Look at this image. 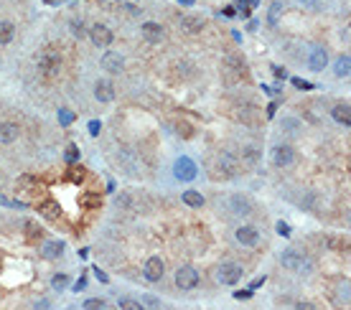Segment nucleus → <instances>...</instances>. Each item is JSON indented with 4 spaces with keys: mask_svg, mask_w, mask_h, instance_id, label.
<instances>
[{
    "mask_svg": "<svg viewBox=\"0 0 351 310\" xmlns=\"http://www.w3.org/2000/svg\"><path fill=\"white\" fill-rule=\"evenodd\" d=\"M252 295V290H240V292H234V297L237 300H245V297H250Z\"/></svg>",
    "mask_w": 351,
    "mask_h": 310,
    "instance_id": "obj_39",
    "label": "nucleus"
},
{
    "mask_svg": "<svg viewBox=\"0 0 351 310\" xmlns=\"http://www.w3.org/2000/svg\"><path fill=\"white\" fill-rule=\"evenodd\" d=\"M316 206H318V193H316V191H308L305 196H303V201H300V209L316 211Z\"/></svg>",
    "mask_w": 351,
    "mask_h": 310,
    "instance_id": "obj_25",
    "label": "nucleus"
},
{
    "mask_svg": "<svg viewBox=\"0 0 351 310\" xmlns=\"http://www.w3.org/2000/svg\"><path fill=\"white\" fill-rule=\"evenodd\" d=\"M18 135H21V127L16 122H0V142H3V145L16 142Z\"/></svg>",
    "mask_w": 351,
    "mask_h": 310,
    "instance_id": "obj_16",
    "label": "nucleus"
},
{
    "mask_svg": "<svg viewBox=\"0 0 351 310\" xmlns=\"http://www.w3.org/2000/svg\"><path fill=\"white\" fill-rule=\"evenodd\" d=\"M234 237H237V242H240L242 247H255V244L260 242V231H257L255 226L245 224V226H240L237 231H234Z\"/></svg>",
    "mask_w": 351,
    "mask_h": 310,
    "instance_id": "obj_14",
    "label": "nucleus"
},
{
    "mask_svg": "<svg viewBox=\"0 0 351 310\" xmlns=\"http://www.w3.org/2000/svg\"><path fill=\"white\" fill-rule=\"evenodd\" d=\"M280 3H278V0H275V3H272L270 6V13H267V23H270V28H275L278 26V18H280Z\"/></svg>",
    "mask_w": 351,
    "mask_h": 310,
    "instance_id": "obj_29",
    "label": "nucleus"
},
{
    "mask_svg": "<svg viewBox=\"0 0 351 310\" xmlns=\"http://www.w3.org/2000/svg\"><path fill=\"white\" fill-rule=\"evenodd\" d=\"M130 158H133V150H128V147H125V150H120V155H117V161H123V163L128 166V173H130V176H135V173H138V163H135V161H130Z\"/></svg>",
    "mask_w": 351,
    "mask_h": 310,
    "instance_id": "obj_23",
    "label": "nucleus"
},
{
    "mask_svg": "<svg viewBox=\"0 0 351 310\" xmlns=\"http://www.w3.org/2000/svg\"><path fill=\"white\" fill-rule=\"evenodd\" d=\"M41 211H44V216H49V219H56V216L61 214V206H59L56 201H46V204H41Z\"/></svg>",
    "mask_w": 351,
    "mask_h": 310,
    "instance_id": "obj_28",
    "label": "nucleus"
},
{
    "mask_svg": "<svg viewBox=\"0 0 351 310\" xmlns=\"http://www.w3.org/2000/svg\"><path fill=\"white\" fill-rule=\"evenodd\" d=\"M82 206H87V209L99 206V196H84V199H82Z\"/></svg>",
    "mask_w": 351,
    "mask_h": 310,
    "instance_id": "obj_35",
    "label": "nucleus"
},
{
    "mask_svg": "<svg viewBox=\"0 0 351 310\" xmlns=\"http://www.w3.org/2000/svg\"><path fill=\"white\" fill-rule=\"evenodd\" d=\"M298 3H305L308 8H313V6H316V0H298Z\"/></svg>",
    "mask_w": 351,
    "mask_h": 310,
    "instance_id": "obj_43",
    "label": "nucleus"
},
{
    "mask_svg": "<svg viewBox=\"0 0 351 310\" xmlns=\"http://www.w3.org/2000/svg\"><path fill=\"white\" fill-rule=\"evenodd\" d=\"M260 158H262V152H260L255 145H247V147L242 150V161H247V163H252V166H255Z\"/></svg>",
    "mask_w": 351,
    "mask_h": 310,
    "instance_id": "obj_26",
    "label": "nucleus"
},
{
    "mask_svg": "<svg viewBox=\"0 0 351 310\" xmlns=\"http://www.w3.org/2000/svg\"><path fill=\"white\" fill-rule=\"evenodd\" d=\"M74 158H76V147L71 145V147H69V161H74Z\"/></svg>",
    "mask_w": 351,
    "mask_h": 310,
    "instance_id": "obj_42",
    "label": "nucleus"
},
{
    "mask_svg": "<svg viewBox=\"0 0 351 310\" xmlns=\"http://www.w3.org/2000/svg\"><path fill=\"white\" fill-rule=\"evenodd\" d=\"M38 69H41L46 76H56V74L61 71V59H59V54L44 51L41 56H38Z\"/></svg>",
    "mask_w": 351,
    "mask_h": 310,
    "instance_id": "obj_7",
    "label": "nucleus"
},
{
    "mask_svg": "<svg viewBox=\"0 0 351 310\" xmlns=\"http://www.w3.org/2000/svg\"><path fill=\"white\" fill-rule=\"evenodd\" d=\"M280 262H283V267L285 269H290V272H298V269H305V272H310V259H305L298 249H283V254H280Z\"/></svg>",
    "mask_w": 351,
    "mask_h": 310,
    "instance_id": "obj_3",
    "label": "nucleus"
},
{
    "mask_svg": "<svg viewBox=\"0 0 351 310\" xmlns=\"http://www.w3.org/2000/svg\"><path fill=\"white\" fill-rule=\"evenodd\" d=\"M293 84H295L298 89H303V92H305V89H310V84H308V82H303V79H293Z\"/></svg>",
    "mask_w": 351,
    "mask_h": 310,
    "instance_id": "obj_38",
    "label": "nucleus"
},
{
    "mask_svg": "<svg viewBox=\"0 0 351 310\" xmlns=\"http://www.w3.org/2000/svg\"><path fill=\"white\" fill-rule=\"evenodd\" d=\"M89 130H92V135H97V132H99V122H92Z\"/></svg>",
    "mask_w": 351,
    "mask_h": 310,
    "instance_id": "obj_41",
    "label": "nucleus"
},
{
    "mask_svg": "<svg viewBox=\"0 0 351 310\" xmlns=\"http://www.w3.org/2000/svg\"><path fill=\"white\" fill-rule=\"evenodd\" d=\"M275 229H278V234H280V237H290V224L278 221V226H275Z\"/></svg>",
    "mask_w": 351,
    "mask_h": 310,
    "instance_id": "obj_34",
    "label": "nucleus"
},
{
    "mask_svg": "<svg viewBox=\"0 0 351 310\" xmlns=\"http://www.w3.org/2000/svg\"><path fill=\"white\" fill-rule=\"evenodd\" d=\"M13 36H16V26L11 21H0V44H11L13 41Z\"/></svg>",
    "mask_w": 351,
    "mask_h": 310,
    "instance_id": "obj_21",
    "label": "nucleus"
},
{
    "mask_svg": "<svg viewBox=\"0 0 351 310\" xmlns=\"http://www.w3.org/2000/svg\"><path fill=\"white\" fill-rule=\"evenodd\" d=\"M229 211L237 214V216H250L252 214V201L247 196H242V193H234V196H229Z\"/></svg>",
    "mask_w": 351,
    "mask_h": 310,
    "instance_id": "obj_13",
    "label": "nucleus"
},
{
    "mask_svg": "<svg viewBox=\"0 0 351 310\" xmlns=\"http://www.w3.org/2000/svg\"><path fill=\"white\" fill-rule=\"evenodd\" d=\"M26 229H28V237H41V229H38L36 224H31V221H26Z\"/></svg>",
    "mask_w": 351,
    "mask_h": 310,
    "instance_id": "obj_37",
    "label": "nucleus"
},
{
    "mask_svg": "<svg viewBox=\"0 0 351 310\" xmlns=\"http://www.w3.org/2000/svg\"><path fill=\"white\" fill-rule=\"evenodd\" d=\"M272 69H275V76H278V79H285V69H280V66H272Z\"/></svg>",
    "mask_w": 351,
    "mask_h": 310,
    "instance_id": "obj_40",
    "label": "nucleus"
},
{
    "mask_svg": "<svg viewBox=\"0 0 351 310\" xmlns=\"http://www.w3.org/2000/svg\"><path fill=\"white\" fill-rule=\"evenodd\" d=\"M216 166H219V171L226 176V178H234L240 173V158L234 152H221L219 155V161H216Z\"/></svg>",
    "mask_w": 351,
    "mask_h": 310,
    "instance_id": "obj_10",
    "label": "nucleus"
},
{
    "mask_svg": "<svg viewBox=\"0 0 351 310\" xmlns=\"http://www.w3.org/2000/svg\"><path fill=\"white\" fill-rule=\"evenodd\" d=\"M242 275H245V269L240 262H221L216 267V282H221V285H237L242 280Z\"/></svg>",
    "mask_w": 351,
    "mask_h": 310,
    "instance_id": "obj_1",
    "label": "nucleus"
},
{
    "mask_svg": "<svg viewBox=\"0 0 351 310\" xmlns=\"http://www.w3.org/2000/svg\"><path fill=\"white\" fill-rule=\"evenodd\" d=\"M120 307H128V310H140V300H130V297H120V302H117Z\"/></svg>",
    "mask_w": 351,
    "mask_h": 310,
    "instance_id": "obj_31",
    "label": "nucleus"
},
{
    "mask_svg": "<svg viewBox=\"0 0 351 310\" xmlns=\"http://www.w3.org/2000/svg\"><path fill=\"white\" fill-rule=\"evenodd\" d=\"M331 114H333V120H336L338 125H343V127L351 125V107H348V102H338V104L331 109Z\"/></svg>",
    "mask_w": 351,
    "mask_h": 310,
    "instance_id": "obj_17",
    "label": "nucleus"
},
{
    "mask_svg": "<svg viewBox=\"0 0 351 310\" xmlns=\"http://www.w3.org/2000/svg\"><path fill=\"white\" fill-rule=\"evenodd\" d=\"M69 28H71V33H74L76 38H84V36H87V28H84V21H82V18H71V21H69Z\"/></svg>",
    "mask_w": 351,
    "mask_h": 310,
    "instance_id": "obj_27",
    "label": "nucleus"
},
{
    "mask_svg": "<svg viewBox=\"0 0 351 310\" xmlns=\"http://www.w3.org/2000/svg\"><path fill=\"white\" fill-rule=\"evenodd\" d=\"M46 3H51V6H54V3H59V0H46Z\"/></svg>",
    "mask_w": 351,
    "mask_h": 310,
    "instance_id": "obj_44",
    "label": "nucleus"
},
{
    "mask_svg": "<svg viewBox=\"0 0 351 310\" xmlns=\"http://www.w3.org/2000/svg\"><path fill=\"white\" fill-rule=\"evenodd\" d=\"M163 275H166V262L161 257H148L143 264V277L148 282H161Z\"/></svg>",
    "mask_w": 351,
    "mask_h": 310,
    "instance_id": "obj_4",
    "label": "nucleus"
},
{
    "mask_svg": "<svg viewBox=\"0 0 351 310\" xmlns=\"http://www.w3.org/2000/svg\"><path fill=\"white\" fill-rule=\"evenodd\" d=\"M51 285H54V290H59V292H61V290L69 285V277H66V275H56V277L51 280Z\"/></svg>",
    "mask_w": 351,
    "mask_h": 310,
    "instance_id": "obj_32",
    "label": "nucleus"
},
{
    "mask_svg": "<svg viewBox=\"0 0 351 310\" xmlns=\"http://www.w3.org/2000/svg\"><path fill=\"white\" fill-rule=\"evenodd\" d=\"M0 178H3V176H0Z\"/></svg>",
    "mask_w": 351,
    "mask_h": 310,
    "instance_id": "obj_45",
    "label": "nucleus"
},
{
    "mask_svg": "<svg viewBox=\"0 0 351 310\" xmlns=\"http://www.w3.org/2000/svg\"><path fill=\"white\" fill-rule=\"evenodd\" d=\"M94 97H97L99 102H112V99H114V84H112L109 79H97V84H94Z\"/></svg>",
    "mask_w": 351,
    "mask_h": 310,
    "instance_id": "obj_15",
    "label": "nucleus"
},
{
    "mask_svg": "<svg viewBox=\"0 0 351 310\" xmlns=\"http://www.w3.org/2000/svg\"><path fill=\"white\" fill-rule=\"evenodd\" d=\"M140 36L145 38L148 44H161V41H163V36H166V31H163V26H161V23H155V21H145V23L140 26Z\"/></svg>",
    "mask_w": 351,
    "mask_h": 310,
    "instance_id": "obj_9",
    "label": "nucleus"
},
{
    "mask_svg": "<svg viewBox=\"0 0 351 310\" xmlns=\"http://www.w3.org/2000/svg\"><path fill=\"white\" fill-rule=\"evenodd\" d=\"M181 28L186 31V33H201V28H204V21L199 18V16H181Z\"/></svg>",
    "mask_w": 351,
    "mask_h": 310,
    "instance_id": "obj_18",
    "label": "nucleus"
},
{
    "mask_svg": "<svg viewBox=\"0 0 351 310\" xmlns=\"http://www.w3.org/2000/svg\"><path fill=\"white\" fill-rule=\"evenodd\" d=\"M295 163V150L290 145H275L272 147V166H278V168H290Z\"/></svg>",
    "mask_w": 351,
    "mask_h": 310,
    "instance_id": "obj_6",
    "label": "nucleus"
},
{
    "mask_svg": "<svg viewBox=\"0 0 351 310\" xmlns=\"http://www.w3.org/2000/svg\"><path fill=\"white\" fill-rule=\"evenodd\" d=\"M183 204L191 206V209H201L204 206V196H201L199 191H186L183 193Z\"/></svg>",
    "mask_w": 351,
    "mask_h": 310,
    "instance_id": "obj_22",
    "label": "nucleus"
},
{
    "mask_svg": "<svg viewBox=\"0 0 351 310\" xmlns=\"http://www.w3.org/2000/svg\"><path fill=\"white\" fill-rule=\"evenodd\" d=\"M333 74L338 76V79H346V76L351 74V59H348V54H343V56H338L333 61Z\"/></svg>",
    "mask_w": 351,
    "mask_h": 310,
    "instance_id": "obj_19",
    "label": "nucleus"
},
{
    "mask_svg": "<svg viewBox=\"0 0 351 310\" xmlns=\"http://www.w3.org/2000/svg\"><path fill=\"white\" fill-rule=\"evenodd\" d=\"M89 38H92V44L97 46V49H107V46H112V41H114V33H112V28H107L104 23H94L89 31Z\"/></svg>",
    "mask_w": 351,
    "mask_h": 310,
    "instance_id": "obj_5",
    "label": "nucleus"
},
{
    "mask_svg": "<svg viewBox=\"0 0 351 310\" xmlns=\"http://www.w3.org/2000/svg\"><path fill=\"white\" fill-rule=\"evenodd\" d=\"M326 64H328V51L323 46H313V49H310V54H308V69L310 71H323Z\"/></svg>",
    "mask_w": 351,
    "mask_h": 310,
    "instance_id": "obj_11",
    "label": "nucleus"
},
{
    "mask_svg": "<svg viewBox=\"0 0 351 310\" xmlns=\"http://www.w3.org/2000/svg\"><path fill=\"white\" fill-rule=\"evenodd\" d=\"M199 280H201V277H199V269H196V267L183 264V267L176 269V285H178V290H183V292L199 287Z\"/></svg>",
    "mask_w": 351,
    "mask_h": 310,
    "instance_id": "obj_2",
    "label": "nucleus"
},
{
    "mask_svg": "<svg viewBox=\"0 0 351 310\" xmlns=\"http://www.w3.org/2000/svg\"><path fill=\"white\" fill-rule=\"evenodd\" d=\"M41 252H44V257H46V259H56V257H61V254H64V242H59V239L46 242Z\"/></svg>",
    "mask_w": 351,
    "mask_h": 310,
    "instance_id": "obj_20",
    "label": "nucleus"
},
{
    "mask_svg": "<svg viewBox=\"0 0 351 310\" xmlns=\"http://www.w3.org/2000/svg\"><path fill=\"white\" fill-rule=\"evenodd\" d=\"M140 305H145V307H161V300L153 297V295H145V297L140 300Z\"/></svg>",
    "mask_w": 351,
    "mask_h": 310,
    "instance_id": "obj_33",
    "label": "nucleus"
},
{
    "mask_svg": "<svg viewBox=\"0 0 351 310\" xmlns=\"http://www.w3.org/2000/svg\"><path fill=\"white\" fill-rule=\"evenodd\" d=\"M102 69H104L107 74H120V71L125 69L123 54H117V51H104V56H102Z\"/></svg>",
    "mask_w": 351,
    "mask_h": 310,
    "instance_id": "obj_12",
    "label": "nucleus"
},
{
    "mask_svg": "<svg viewBox=\"0 0 351 310\" xmlns=\"http://www.w3.org/2000/svg\"><path fill=\"white\" fill-rule=\"evenodd\" d=\"M59 120H61V125H69V122L74 120V114L66 112V109H59Z\"/></svg>",
    "mask_w": 351,
    "mask_h": 310,
    "instance_id": "obj_36",
    "label": "nucleus"
},
{
    "mask_svg": "<svg viewBox=\"0 0 351 310\" xmlns=\"http://www.w3.org/2000/svg\"><path fill=\"white\" fill-rule=\"evenodd\" d=\"M173 173H176L178 181H193L196 178V163L191 158H186V155H181V158L173 163Z\"/></svg>",
    "mask_w": 351,
    "mask_h": 310,
    "instance_id": "obj_8",
    "label": "nucleus"
},
{
    "mask_svg": "<svg viewBox=\"0 0 351 310\" xmlns=\"http://www.w3.org/2000/svg\"><path fill=\"white\" fill-rule=\"evenodd\" d=\"M84 307H87V310H104V307H107V300H102V297H92V300L84 302Z\"/></svg>",
    "mask_w": 351,
    "mask_h": 310,
    "instance_id": "obj_30",
    "label": "nucleus"
},
{
    "mask_svg": "<svg viewBox=\"0 0 351 310\" xmlns=\"http://www.w3.org/2000/svg\"><path fill=\"white\" fill-rule=\"evenodd\" d=\"M280 127H283V132H288V135H295V132L303 127V122H300L298 117H283Z\"/></svg>",
    "mask_w": 351,
    "mask_h": 310,
    "instance_id": "obj_24",
    "label": "nucleus"
}]
</instances>
